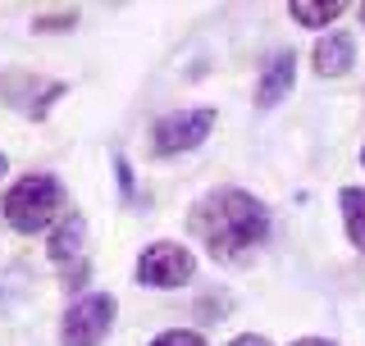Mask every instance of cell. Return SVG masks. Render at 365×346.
Instances as JSON below:
<instances>
[{
	"instance_id": "6da1fadb",
	"label": "cell",
	"mask_w": 365,
	"mask_h": 346,
	"mask_svg": "<svg viewBox=\"0 0 365 346\" xmlns=\"http://www.w3.org/2000/svg\"><path fill=\"white\" fill-rule=\"evenodd\" d=\"M192 233L210 246L215 260H247L269 237V210L242 187H215L192 205Z\"/></svg>"
},
{
	"instance_id": "7a4b0ae2",
	"label": "cell",
	"mask_w": 365,
	"mask_h": 346,
	"mask_svg": "<svg viewBox=\"0 0 365 346\" xmlns=\"http://www.w3.org/2000/svg\"><path fill=\"white\" fill-rule=\"evenodd\" d=\"M0 214H5V224L14 228V233L37 237L55 219H64V182L55 178V173H28V178H19L14 187L5 192Z\"/></svg>"
},
{
	"instance_id": "3957f363",
	"label": "cell",
	"mask_w": 365,
	"mask_h": 346,
	"mask_svg": "<svg viewBox=\"0 0 365 346\" xmlns=\"http://www.w3.org/2000/svg\"><path fill=\"white\" fill-rule=\"evenodd\" d=\"M114 310H119V301L110 292L78 296L60 319V346H101L114 328Z\"/></svg>"
},
{
	"instance_id": "277c9868",
	"label": "cell",
	"mask_w": 365,
	"mask_h": 346,
	"mask_svg": "<svg viewBox=\"0 0 365 346\" xmlns=\"http://www.w3.org/2000/svg\"><path fill=\"white\" fill-rule=\"evenodd\" d=\"M192 273H197V256H192L182 241H151V246L137 256V283L142 287L169 292V287H182Z\"/></svg>"
},
{
	"instance_id": "5b68a950",
	"label": "cell",
	"mask_w": 365,
	"mask_h": 346,
	"mask_svg": "<svg viewBox=\"0 0 365 346\" xmlns=\"http://www.w3.org/2000/svg\"><path fill=\"white\" fill-rule=\"evenodd\" d=\"M215 114L210 105H201V110H174V114H165V119L155 123V151L160 155H182V151H197V146L205 142V137L215 132Z\"/></svg>"
},
{
	"instance_id": "8992f818",
	"label": "cell",
	"mask_w": 365,
	"mask_h": 346,
	"mask_svg": "<svg viewBox=\"0 0 365 346\" xmlns=\"http://www.w3.org/2000/svg\"><path fill=\"white\" fill-rule=\"evenodd\" d=\"M292 83H297V55L292 51L269 55V64L260 68V78H256V105L260 110H274L292 91Z\"/></svg>"
},
{
	"instance_id": "52a82bcc",
	"label": "cell",
	"mask_w": 365,
	"mask_h": 346,
	"mask_svg": "<svg viewBox=\"0 0 365 346\" xmlns=\"http://www.w3.org/2000/svg\"><path fill=\"white\" fill-rule=\"evenodd\" d=\"M311 60H315L319 78H342L351 64H356V41H351V32H329V37L315 41Z\"/></svg>"
},
{
	"instance_id": "ba28073f",
	"label": "cell",
	"mask_w": 365,
	"mask_h": 346,
	"mask_svg": "<svg viewBox=\"0 0 365 346\" xmlns=\"http://www.w3.org/2000/svg\"><path fill=\"white\" fill-rule=\"evenodd\" d=\"M83 251H87V219L83 214H64L60 228L51 233L46 256H51L55 264H78V269H83Z\"/></svg>"
},
{
	"instance_id": "9c48e42d",
	"label": "cell",
	"mask_w": 365,
	"mask_h": 346,
	"mask_svg": "<svg viewBox=\"0 0 365 346\" xmlns=\"http://www.w3.org/2000/svg\"><path fill=\"white\" fill-rule=\"evenodd\" d=\"M342 205V228H347V241L356 251H365V187H342L338 192Z\"/></svg>"
},
{
	"instance_id": "30bf717a",
	"label": "cell",
	"mask_w": 365,
	"mask_h": 346,
	"mask_svg": "<svg viewBox=\"0 0 365 346\" xmlns=\"http://www.w3.org/2000/svg\"><path fill=\"white\" fill-rule=\"evenodd\" d=\"M342 9H347L342 0H292L288 14L302 23V28H329V23L342 14Z\"/></svg>"
},
{
	"instance_id": "8fae6325",
	"label": "cell",
	"mask_w": 365,
	"mask_h": 346,
	"mask_svg": "<svg viewBox=\"0 0 365 346\" xmlns=\"http://www.w3.org/2000/svg\"><path fill=\"white\" fill-rule=\"evenodd\" d=\"M151 346H205L201 332H192V328H165Z\"/></svg>"
},
{
	"instance_id": "7c38bea8",
	"label": "cell",
	"mask_w": 365,
	"mask_h": 346,
	"mask_svg": "<svg viewBox=\"0 0 365 346\" xmlns=\"http://www.w3.org/2000/svg\"><path fill=\"white\" fill-rule=\"evenodd\" d=\"M73 23H78V14H73V9H64V14H41L37 28L41 32H60V28H73Z\"/></svg>"
},
{
	"instance_id": "4fadbf2b",
	"label": "cell",
	"mask_w": 365,
	"mask_h": 346,
	"mask_svg": "<svg viewBox=\"0 0 365 346\" xmlns=\"http://www.w3.org/2000/svg\"><path fill=\"white\" fill-rule=\"evenodd\" d=\"M228 346H274L269 337H260V332H242V337H233Z\"/></svg>"
},
{
	"instance_id": "5bb4252c",
	"label": "cell",
	"mask_w": 365,
	"mask_h": 346,
	"mask_svg": "<svg viewBox=\"0 0 365 346\" xmlns=\"http://www.w3.org/2000/svg\"><path fill=\"white\" fill-rule=\"evenodd\" d=\"M292 346H338V342H329V337H297Z\"/></svg>"
},
{
	"instance_id": "9a60e30c",
	"label": "cell",
	"mask_w": 365,
	"mask_h": 346,
	"mask_svg": "<svg viewBox=\"0 0 365 346\" xmlns=\"http://www.w3.org/2000/svg\"><path fill=\"white\" fill-rule=\"evenodd\" d=\"M356 14H361V23H365V5H361V9H356Z\"/></svg>"
},
{
	"instance_id": "2e32d148",
	"label": "cell",
	"mask_w": 365,
	"mask_h": 346,
	"mask_svg": "<svg viewBox=\"0 0 365 346\" xmlns=\"http://www.w3.org/2000/svg\"><path fill=\"white\" fill-rule=\"evenodd\" d=\"M0 173H5V155H0Z\"/></svg>"
},
{
	"instance_id": "e0dca14e",
	"label": "cell",
	"mask_w": 365,
	"mask_h": 346,
	"mask_svg": "<svg viewBox=\"0 0 365 346\" xmlns=\"http://www.w3.org/2000/svg\"><path fill=\"white\" fill-rule=\"evenodd\" d=\"M361 159H365V151H361Z\"/></svg>"
}]
</instances>
